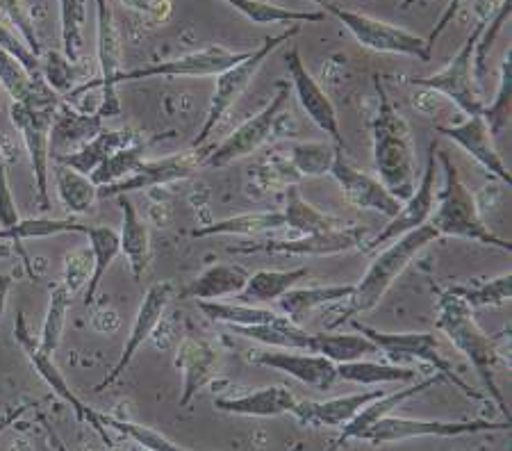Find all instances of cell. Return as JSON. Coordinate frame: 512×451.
Here are the masks:
<instances>
[{"label":"cell","instance_id":"obj_31","mask_svg":"<svg viewBox=\"0 0 512 451\" xmlns=\"http://www.w3.org/2000/svg\"><path fill=\"white\" fill-rule=\"evenodd\" d=\"M119 203L123 212V224L119 233L121 253L126 256L135 281H139L146 274L148 262H151V231H148V224L139 217L135 203L128 196H119Z\"/></svg>","mask_w":512,"mask_h":451},{"label":"cell","instance_id":"obj_60","mask_svg":"<svg viewBox=\"0 0 512 451\" xmlns=\"http://www.w3.org/2000/svg\"><path fill=\"white\" fill-rule=\"evenodd\" d=\"M289 451H301V442H296V445H294L292 449H289Z\"/></svg>","mask_w":512,"mask_h":451},{"label":"cell","instance_id":"obj_23","mask_svg":"<svg viewBox=\"0 0 512 451\" xmlns=\"http://www.w3.org/2000/svg\"><path fill=\"white\" fill-rule=\"evenodd\" d=\"M437 133L447 135L449 139H453L462 151L472 155V158L485 167L490 174L497 176L503 183H512V176L503 162L501 153L497 146H494V135L487 128V123L483 119V114L478 117H469L467 121L458 123V126H440Z\"/></svg>","mask_w":512,"mask_h":451},{"label":"cell","instance_id":"obj_42","mask_svg":"<svg viewBox=\"0 0 512 451\" xmlns=\"http://www.w3.org/2000/svg\"><path fill=\"white\" fill-rule=\"evenodd\" d=\"M319 356L333 360L335 365L381 354L378 347L362 333H319Z\"/></svg>","mask_w":512,"mask_h":451},{"label":"cell","instance_id":"obj_24","mask_svg":"<svg viewBox=\"0 0 512 451\" xmlns=\"http://www.w3.org/2000/svg\"><path fill=\"white\" fill-rule=\"evenodd\" d=\"M440 381H442V376H431V379L415 381L412 385H408V388L394 390V392H385L383 397L369 401L365 408L355 413V417H353L351 422H346L342 426L340 436L335 438L333 445H330L326 451H340L346 445V442L360 440L371 429V426H374L378 420H383V417L392 415L394 408H399L403 401H408V399H412L415 395H419V392L433 388V385H437Z\"/></svg>","mask_w":512,"mask_h":451},{"label":"cell","instance_id":"obj_19","mask_svg":"<svg viewBox=\"0 0 512 451\" xmlns=\"http://www.w3.org/2000/svg\"><path fill=\"white\" fill-rule=\"evenodd\" d=\"M287 71L289 80H292V87L299 98L303 112L308 114V119L315 123V126L333 139L337 149H344V137L340 133V119H337V110L330 96L324 92V87L319 85L317 78L312 76L301 60V53L292 48L287 53Z\"/></svg>","mask_w":512,"mask_h":451},{"label":"cell","instance_id":"obj_27","mask_svg":"<svg viewBox=\"0 0 512 451\" xmlns=\"http://www.w3.org/2000/svg\"><path fill=\"white\" fill-rule=\"evenodd\" d=\"M249 281V272L235 262H217L205 269L201 276L189 281L185 290H180V299L196 301H217L221 297H237Z\"/></svg>","mask_w":512,"mask_h":451},{"label":"cell","instance_id":"obj_49","mask_svg":"<svg viewBox=\"0 0 512 451\" xmlns=\"http://www.w3.org/2000/svg\"><path fill=\"white\" fill-rule=\"evenodd\" d=\"M41 76L57 96H69L76 89V64L57 51H48L41 60Z\"/></svg>","mask_w":512,"mask_h":451},{"label":"cell","instance_id":"obj_15","mask_svg":"<svg viewBox=\"0 0 512 451\" xmlns=\"http://www.w3.org/2000/svg\"><path fill=\"white\" fill-rule=\"evenodd\" d=\"M201 162L203 155L198 149L173 153L160 160H144L139 162V167L130 176L119 180V183L98 187V199H119V196H128L130 192L178 183V180L194 176L201 169Z\"/></svg>","mask_w":512,"mask_h":451},{"label":"cell","instance_id":"obj_58","mask_svg":"<svg viewBox=\"0 0 512 451\" xmlns=\"http://www.w3.org/2000/svg\"><path fill=\"white\" fill-rule=\"evenodd\" d=\"M41 424H44V429H46V436H48V442H51V447L55 449V451H69L66 449V445H64V440L57 436V431L53 429V424L46 420V417H41Z\"/></svg>","mask_w":512,"mask_h":451},{"label":"cell","instance_id":"obj_16","mask_svg":"<svg viewBox=\"0 0 512 451\" xmlns=\"http://www.w3.org/2000/svg\"><path fill=\"white\" fill-rule=\"evenodd\" d=\"M435 151L437 144H431V151H428V160H426V169L424 176H421L417 190L412 192L410 199L401 203V210L387 221V226L376 237L367 240V244L362 246L365 251H376L381 249L383 244L394 242L396 237L406 235L410 231H417V228L426 226L428 219H431L433 210H435V199H437V162H435Z\"/></svg>","mask_w":512,"mask_h":451},{"label":"cell","instance_id":"obj_32","mask_svg":"<svg viewBox=\"0 0 512 451\" xmlns=\"http://www.w3.org/2000/svg\"><path fill=\"white\" fill-rule=\"evenodd\" d=\"M285 215L280 210H258V212H244V215L228 217L212 221L208 226L194 228L192 237H214V235H244V237H258L264 233L283 231Z\"/></svg>","mask_w":512,"mask_h":451},{"label":"cell","instance_id":"obj_43","mask_svg":"<svg viewBox=\"0 0 512 451\" xmlns=\"http://www.w3.org/2000/svg\"><path fill=\"white\" fill-rule=\"evenodd\" d=\"M71 299H73V294H69V290H66L62 283L55 285L51 297H48L46 317H44V324H41V333L37 338L39 349L48 356H53L57 347H60L64 326H66V315H69V308H71Z\"/></svg>","mask_w":512,"mask_h":451},{"label":"cell","instance_id":"obj_45","mask_svg":"<svg viewBox=\"0 0 512 451\" xmlns=\"http://www.w3.org/2000/svg\"><path fill=\"white\" fill-rule=\"evenodd\" d=\"M146 149L148 142H132L128 146H123V149L114 151L89 178H92V183L96 187L119 183V180L130 176L132 171L139 167V162H144Z\"/></svg>","mask_w":512,"mask_h":451},{"label":"cell","instance_id":"obj_3","mask_svg":"<svg viewBox=\"0 0 512 451\" xmlns=\"http://www.w3.org/2000/svg\"><path fill=\"white\" fill-rule=\"evenodd\" d=\"M437 237L440 235L426 224L417 228V231L396 237L394 242H390V246H385V249L371 260L362 281L358 285H353L351 297L344 301V306L340 310H337V317L330 322V328L342 326L355 315L371 313V310L383 301L394 281H399V276L406 272L410 262L415 260L428 244H433Z\"/></svg>","mask_w":512,"mask_h":451},{"label":"cell","instance_id":"obj_34","mask_svg":"<svg viewBox=\"0 0 512 451\" xmlns=\"http://www.w3.org/2000/svg\"><path fill=\"white\" fill-rule=\"evenodd\" d=\"M285 226L292 228V231L301 235H315V233H326L335 231V228H344L346 224L342 219L333 215H326L315 205L308 203L301 196L299 187L289 185L285 187Z\"/></svg>","mask_w":512,"mask_h":451},{"label":"cell","instance_id":"obj_37","mask_svg":"<svg viewBox=\"0 0 512 451\" xmlns=\"http://www.w3.org/2000/svg\"><path fill=\"white\" fill-rule=\"evenodd\" d=\"M85 235L89 240V251H92L94 258V269L92 276H89L87 283V292H85V303H94L98 290H101L103 276L107 274V269L112 267V262L117 260L121 253V244H119V233L110 226H87Z\"/></svg>","mask_w":512,"mask_h":451},{"label":"cell","instance_id":"obj_59","mask_svg":"<svg viewBox=\"0 0 512 451\" xmlns=\"http://www.w3.org/2000/svg\"><path fill=\"white\" fill-rule=\"evenodd\" d=\"M121 3L130 7V10L142 12V14H151V7H153V0H121Z\"/></svg>","mask_w":512,"mask_h":451},{"label":"cell","instance_id":"obj_51","mask_svg":"<svg viewBox=\"0 0 512 451\" xmlns=\"http://www.w3.org/2000/svg\"><path fill=\"white\" fill-rule=\"evenodd\" d=\"M0 14H3V21L10 26L16 35L23 39L32 53L37 57L41 55V44L39 35L35 30V21L30 19V12L23 0H0Z\"/></svg>","mask_w":512,"mask_h":451},{"label":"cell","instance_id":"obj_30","mask_svg":"<svg viewBox=\"0 0 512 451\" xmlns=\"http://www.w3.org/2000/svg\"><path fill=\"white\" fill-rule=\"evenodd\" d=\"M0 85L10 94L12 103H26L32 108H57L62 103L51 87H39L23 64L3 48H0Z\"/></svg>","mask_w":512,"mask_h":451},{"label":"cell","instance_id":"obj_36","mask_svg":"<svg viewBox=\"0 0 512 451\" xmlns=\"http://www.w3.org/2000/svg\"><path fill=\"white\" fill-rule=\"evenodd\" d=\"M53 178L57 196L71 215H87L98 201V187L92 183V178L78 174L60 162H53Z\"/></svg>","mask_w":512,"mask_h":451},{"label":"cell","instance_id":"obj_14","mask_svg":"<svg viewBox=\"0 0 512 451\" xmlns=\"http://www.w3.org/2000/svg\"><path fill=\"white\" fill-rule=\"evenodd\" d=\"M251 53V51H249ZM249 53H233L224 46H208L201 51L173 57V60L155 62L148 67L119 71L114 78V85L132 80H148V78H217L221 71L233 67L249 57Z\"/></svg>","mask_w":512,"mask_h":451},{"label":"cell","instance_id":"obj_9","mask_svg":"<svg viewBox=\"0 0 512 451\" xmlns=\"http://www.w3.org/2000/svg\"><path fill=\"white\" fill-rule=\"evenodd\" d=\"M487 431H510V420L447 422V420H415V417L387 415L371 426L360 440L378 447V445H390V442H403L412 438H458V436H474V433H487Z\"/></svg>","mask_w":512,"mask_h":451},{"label":"cell","instance_id":"obj_35","mask_svg":"<svg viewBox=\"0 0 512 451\" xmlns=\"http://www.w3.org/2000/svg\"><path fill=\"white\" fill-rule=\"evenodd\" d=\"M226 5L233 7L235 12L246 16L255 26H278V23H321L326 21L324 12L317 10H289V7H280L267 0H224Z\"/></svg>","mask_w":512,"mask_h":451},{"label":"cell","instance_id":"obj_25","mask_svg":"<svg viewBox=\"0 0 512 451\" xmlns=\"http://www.w3.org/2000/svg\"><path fill=\"white\" fill-rule=\"evenodd\" d=\"M299 399L285 385H267V388L246 392L239 397H217L214 408L239 417H278L292 415Z\"/></svg>","mask_w":512,"mask_h":451},{"label":"cell","instance_id":"obj_33","mask_svg":"<svg viewBox=\"0 0 512 451\" xmlns=\"http://www.w3.org/2000/svg\"><path fill=\"white\" fill-rule=\"evenodd\" d=\"M308 276V269L296 267V269H260V272L249 274L244 290L237 294L239 303H251V306H262V303H276L285 292L303 281Z\"/></svg>","mask_w":512,"mask_h":451},{"label":"cell","instance_id":"obj_11","mask_svg":"<svg viewBox=\"0 0 512 451\" xmlns=\"http://www.w3.org/2000/svg\"><path fill=\"white\" fill-rule=\"evenodd\" d=\"M96 53H98V67H101V78L82 82V85L73 89L71 94L73 96L85 94L89 89L101 87L103 96L96 114L101 119H110V117H117L121 112L117 85H114V78H117V73L121 71V39H119L117 23H114L112 7L107 0H96Z\"/></svg>","mask_w":512,"mask_h":451},{"label":"cell","instance_id":"obj_57","mask_svg":"<svg viewBox=\"0 0 512 451\" xmlns=\"http://www.w3.org/2000/svg\"><path fill=\"white\" fill-rule=\"evenodd\" d=\"M12 276L10 274H0V317L5 315V308H7V297H10V290H12Z\"/></svg>","mask_w":512,"mask_h":451},{"label":"cell","instance_id":"obj_10","mask_svg":"<svg viewBox=\"0 0 512 451\" xmlns=\"http://www.w3.org/2000/svg\"><path fill=\"white\" fill-rule=\"evenodd\" d=\"M485 23L487 19L476 23L472 35L467 37L460 51L451 57V62L442 71H437L428 78L412 80L419 87H426L431 89V92L447 96L460 112L467 114V117H478V114L483 112V98L478 96L474 76V48L485 28Z\"/></svg>","mask_w":512,"mask_h":451},{"label":"cell","instance_id":"obj_38","mask_svg":"<svg viewBox=\"0 0 512 451\" xmlns=\"http://www.w3.org/2000/svg\"><path fill=\"white\" fill-rule=\"evenodd\" d=\"M419 372L412 367L374 363V360L360 358L353 363L337 365V379L358 383V385H385V383H415Z\"/></svg>","mask_w":512,"mask_h":451},{"label":"cell","instance_id":"obj_48","mask_svg":"<svg viewBox=\"0 0 512 451\" xmlns=\"http://www.w3.org/2000/svg\"><path fill=\"white\" fill-rule=\"evenodd\" d=\"M451 294H456L469 308H485V306H506L512 297V276L501 274L492 281H485L476 287H451Z\"/></svg>","mask_w":512,"mask_h":451},{"label":"cell","instance_id":"obj_29","mask_svg":"<svg viewBox=\"0 0 512 451\" xmlns=\"http://www.w3.org/2000/svg\"><path fill=\"white\" fill-rule=\"evenodd\" d=\"M353 285H312V287H292L276 301L278 313L289 322L301 326L312 310L340 303L351 297Z\"/></svg>","mask_w":512,"mask_h":451},{"label":"cell","instance_id":"obj_4","mask_svg":"<svg viewBox=\"0 0 512 451\" xmlns=\"http://www.w3.org/2000/svg\"><path fill=\"white\" fill-rule=\"evenodd\" d=\"M435 155L440 158L444 169V187L437 190L435 210L431 219H428V226L440 237H458V240L478 242L510 253V240H503V237L490 231V226H485L476 196L462 183L458 167L449 158V153L435 151Z\"/></svg>","mask_w":512,"mask_h":451},{"label":"cell","instance_id":"obj_40","mask_svg":"<svg viewBox=\"0 0 512 451\" xmlns=\"http://www.w3.org/2000/svg\"><path fill=\"white\" fill-rule=\"evenodd\" d=\"M85 224H80L76 219H19L10 228H0V240L10 242H26V240H44V237H55L64 233L73 235H85Z\"/></svg>","mask_w":512,"mask_h":451},{"label":"cell","instance_id":"obj_21","mask_svg":"<svg viewBox=\"0 0 512 451\" xmlns=\"http://www.w3.org/2000/svg\"><path fill=\"white\" fill-rule=\"evenodd\" d=\"M255 365L283 372L315 390H330L337 381V365L324 356L308 354V351L264 349L253 356Z\"/></svg>","mask_w":512,"mask_h":451},{"label":"cell","instance_id":"obj_47","mask_svg":"<svg viewBox=\"0 0 512 451\" xmlns=\"http://www.w3.org/2000/svg\"><path fill=\"white\" fill-rule=\"evenodd\" d=\"M98 422H101L103 429L107 426V429L119 431L121 436H126L128 440L135 442V445L144 447L148 451H196V449H187V447L176 445V442H171L167 436H162L160 431L151 429V426L135 424L128 420H117V417L105 415V413H98Z\"/></svg>","mask_w":512,"mask_h":451},{"label":"cell","instance_id":"obj_1","mask_svg":"<svg viewBox=\"0 0 512 451\" xmlns=\"http://www.w3.org/2000/svg\"><path fill=\"white\" fill-rule=\"evenodd\" d=\"M378 110L371 121V144H374V167L378 180L394 199L401 203L417 190V153L412 144L410 126L396 110L392 96L387 94L381 78L376 76Z\"/></svg>","mask_w":512,"mask_h":451},{"label":"cell","instance_id":"obj_54","mask_svg":"<svg viewBox=\"0 0 512 451\" xmlns=\"http://www.w3.org/2000/svg\"><path fill=\"white\" fill-rule=\"evenodd\" d=\"M19 219V208H16L14 194L10 190V180H7L3 149H0V228H10Z\"/></svg>","mask_w":512,"mask_h":451},{"label":"cell","instance_id":"obj_56","mask_svg":"<svg viewBox=\"0 0 512 451\" xmlns=\"http://www.w3.org/2000/svg\"><path fill=\"white\" fill-rule=\"evenodd\" d=\"M32 408H37V404H32V401H28V404H21V406H16V408H7L3 415H0V436H3V433L10 429L12 424H16L21 420L23 415L28 413V410H32Z\"/></svg>","mask_w":512,"mask_h":451},{"label":"cell","instance_id":"obj_50","mask_svg":"<svg viewBox=\"0 0 512 451\" xmlns=\"http://www.w3.org/2000/svg\"><path fill=\"white\" fill-rule=\"evenodd\" d=\"M510 12H512V0H501L499 7H497V12L492 14V19H490V16H487L485 28L481 32V37H478L476 48H474V76H476V80L483 78L487 53L492 51L494 39H497V35L503 30V26H506V23H508Z\"/></svg>","mask_w":512,"mask_h":451},{"label":"cell","instance_id":"obj_13","mask_svg":"<svg viewBox=\"0 0 512 451\" xmlns=\"http://www.w3.org/2000/svg\"><path fill=\"white\" fill-rule=\"evenodd\" d=\"M57 108H32L26 103H12L10 117L21 133L23 144L30 153L32 174H35L39 210L51 208L48 174H51V128Z\"/></svg>","mask_w":512,"mask_h":451},{"label":"cell","instance_id":"obj_6","mask_svg":"<svg viewBox=\"0 0 512 451\" xmlns=\"http://www.w3.org/2000/svg\"><path fill=\"white\" fill-rule=\"evenodd\" d=\"M312 3L321 7V12L326 16L330 14L337 19L342 26L351 32L360 46L369 48V51L376 53H387V55H408L417 57L421 62L431 60V48H428V41L424 37H417L415 32L406 28L392 26V23H385L381 19H374V16H367L362 12L344 10L337 3H330V0H312Z\"/></svg>","mask_w":512,"mask_h":451},{"label":"cell","instance_id":"obj_39","mask_svg":"<svg viewBox=\"0 0 512 451\" xmlns=\"http://www.w3.org/2000/svg\"><path fill=\"white\" fill-rule=\"evenodd\" d=\"M201 313L212 319V322L228 324L230 328H249V326H264L274 324L283 315L278 310L251 306V303H224V301H198Z\"/></svg>","mask_w":512,"mask_h":451},{"label":"cell","instance_id":"obj_46","mask_svg":"<svg viewBox=\"0 0 512 451\" xmlns=\"http://www.w3.org/2000/svg\"><path fill=\"white\" fill-rule=\"evenodd\" d=\"M510 96H512V62H510V46L503 53L501 71H499V87L490 105H483V119L490 128V133L497 137L510 126Z\"/></svg>","mask_w":512,"mask_h":451},{"label":"cell","instance_id":"obj_44","mask_svg":"<svg viewBox=\"0 0 512 451\" xmlns=\"http://www.w3.org/2000/svg\"><path fill=\"white\" fill-rule=\"evenodd\" d=\"M337 151L340 149L328 142H296L289 146V164L301 178L326 176Z\"/></svg>","mask_w":512,"mask_h":451},{"label":"cell","instance_id":"obj_20","mask_svg":"<svg viewBox=\"0 0 512 451\" xmlns=\"http://www.w3.org/2000/svg\"><path fill=\"white\" fill-rule=\"evenodd\" d=\"M328 174L335 178L344 199L349 201L353 208L381 212L387 219H392L396 212L401 210V201L394 199V196L385 190L381 180L365 174V171L355 169L353 164L344 158L342 149L335 153L333 167H330Z\"/></svg>","mask_w":512,"mask_h":451},{"label":"cell","instance_id":"obj_53","mask_svg":"<svg viewBox=\"0 0 512 451\" xmlns=\"http://www.w3.org/2000/svg\"><path fill=\"white\" fill-rule=\"evenodd\" d=\"M92 269H94V258H92V251H89V246H78V249L66 253L62 285L69 290V294L80 292L82 287L89 283Z\"/></svg>","mask_w":512,"mask_h":451},{"label":"cell","instance_id":"obj_5","mask_svg":"<svg viewBox=\"0 0 512 451\" xmlns=\"http://www.w3.org/2000/svg\"><path fill=\"white\" fill-rule=\"evenodd\" d=\"M299 32H301V26H299V23H294L292 28L280 32V35L264 39V44L260 48H255V51H251L246 60L237 62L230 69L219 73L217 80H214V94H212V101H210L208 117H205L203 128L198 130L192 149H201V146L208 142L212 130L217 128V123L224 119V114L237 103V98L246 92V87H249L253 78L258 76V71H260L262 64L267 62V57L274 51H278L280 46L289 44V41L299 35Z\"/></svg>","mask_w":512,"mask_h":451},{"label":"cell","instance_id":"obj_26","mask_svg":"<svg viewBox=\"0 0 512 451\" xmlns=\"http://www.w3.org/2000/svg\"><path fill=\"white\" fill-rule=\"evenodd\" d=\"M385 390L358 392V395H344L326 401H299L294 408V417L308 426H328V429H342L351 422L358 410L365 408L369 401L383 397Z\"/></svg>","mask_w":512,"mask_h":451},{"label":"cell","instance_id":"obj_17","mask_svg":"<svg viewBox=\"0 0 512 451\" xmlns=\"http://www.w3.org/2000/svg\"><path fill=\"white\" fill-rule=\"evenodd\" d=\"M173 290H176V287H173V283L169 281H162L148 287L142 303H139L137 315L132 319V326H130V333H128V340H126V347H123L121 358L117 360V365L112 367V372L96 385L94 392L107 390L110 385L117 383L123 374H126V369L139 354V349L144 347L155 328H158V324L162 322V317L167 313L169 303L173 299Z\"/></svg>","mask_w":512,"mask_h":451},{"label":"cell","instance_id":"obj_8","mask_svg":"<svg viewBox=\"0 0 512 451\" xmlns=\"http://www.w3.org/2000/svg\"><path fill=\"white\" fill-rule=\"evenodd\" d=\"M353 326L355 331L374 342L378 351L390 358L394 365H401L403 360H419V363L431 365L435 372H440L442 379L451 381L456 388L465 392L467 397L483 399L481 392L472 390V385H467L456 372H453L449 360L442 356L440 342H437L435 333H383L378 331V328L362 326L360 322H353Z\"/></svg>","mask_w":512,"mask_h":451},{"label":"cell","instance_id":"obj_41","mask_svg":"<svg viewBox=\"0 0 512 451\" xmlns=\"http://www.w3.org/2000/svg\"><path fill=\"white\" fill-rule=\"evenodd\" d=\"M85 23L87 0H60L62 51L71 64L80 62L82 48H85Z\"/></svg>","mask_w":512,"mask_h":451},{"label":"cell","instance_id":"obj_2","mask_svg":"<svg viewBox=\"0 0 512 451\" xmlns=\"http://www.w3.org/2000/svg\"><path fill=\"white\" fill-rule=\"evenodd\" d=\"M437 294V328L447 335L460 354H465L476 369L483 390L492 401H497L499 410L510 420V410L497 385V365L501 363V335H487L474 319V308L449 290H435Z\"/></svg>","mask_w":512,"mask_h":451},{"label":"cell","instance_id":"obj_22","mask_svg":"<svg viewBox=\"0 0 512 451\" xmlns=\"http://www.w3.org/2000/svg\"><path fill=\"white\" fill-rule=\"evenodd\" d=\"M221 351L203 338H185L176 354V367L183 372V392H180V408H187L194 397L208 385L219 372Z\"/></svg>","mask_w":512,"mask_h":451},{"label":"cell","instance_id":"obj_55","mask_svg":"<svg viewBox=\"0 0 512 451\" xmlns=\"http://www.w3.org/2000/svg\"><path fill=\"white\" fill-rule=\"evenodd\" d=\"M467 0H449V5H447V10H444V14L440 16V21H437V26L433 28V32H431V37H428L426 41H428V48H431L433 51V46H435V41L440 39V35L444 30H447L449 26H451V21L456 19L458 16V12H460V7L465 5Z\"/></svg>","mask_w":512,"mask_h":451},{"label":"cell","instance_id":"obj_18","mask_svg":"<svg viewBox=\"0 0 512 451\" xmlns=\"http://www.w3.org/2000/svg\"><path fill=\"white\" fill-rule=\"evenodd\" d=\"M14 338L16 342H19V347L23 349V354L28 356L30 365L35 367V372L41 376V381H44L48 388H51L57 397H60L64 404H69L73 413H76V417L80 422H87L92 429L101 436L105 442H110V438H107V431L101 426V422H98V413L96 410H92L89 406L82 404V401L76 397V392H73L69 388V383H66L64 374L60 372V367L55 365L53 356L44 354V351L39 349V342L35 335L30 333L28 328V322H26V315L16 313V324H14Z\"/></svg>","mask_w":512,"mask_h":451},{"label":"cell","instance_id":"obj_7","mask_svg":"<svg viewBox=\"0 0 512 451\" xmlns=\"http://www.w3.org/2000/svg\"><path fill=\"white\" fill-rule=\"evenodd\" d=\"M287 98H289V82H278V92L271 96V101L264 105L255 117L244 121L239 128H235L224 142L214 146L210 153H205L201 167H212V169L228 167V164H233L237 160L249 158V155L258 151L260 146L267 144L271 135H274L280 117H283Z\"/></svg>","mask_w":512,"mask_h":451},{"label":"cell","instance_id":"obj_28","mask_svg":"<svg viewBox=\"0 0 512 451\" xmlns=\"http://www.w3.org/2000/svg\"><path fill=\"white\" fill-rule=\"evenodd\" d=\"M135 142V135L130 130H105L101 128L98 133L80 146V149L62 155H53V162H60L64 167H69L78 174L92 176L101 164L110 158L114 151L123 149Z\"/></svg>","mask_w":512,"mask_h":451},{"label":"cell","instance_id":"obj_52","mask_svg":"<svg viewBox=\"0 0 512 451\" xmlns=\"http://www.w3.org/2000/svg\"><path fill=\"white\" fill-rule=\"evenodd\" d=\"M0 48L19 60L23 64V69L28 71V76L35 80L39 87H48L44 82V76H41V57L32 53L30 48L23 44V39L16 35L3 19H0Z\"/></svg>","mask_w":512,"mask_h":451},{"label":"cell","instance_id":"obj_12","mask_svg":"<svg viewBox=\"0 0 512 451\" xmlns=\"http://www.w3.org/2000/svg\"><path fill=\"white\" fill-rule=\"evenodd\" d=\"M369 228L367 226H344L335 231L301 235L294 240H262L249 242L244 246H230V253H271V256H301V258H324V256H340L353 249H362L367 244Z\"/></svg>","mask_w":512,"mask_h":451}]
</instances>
